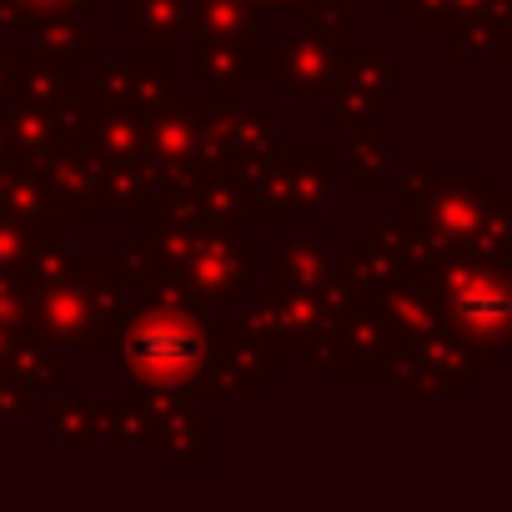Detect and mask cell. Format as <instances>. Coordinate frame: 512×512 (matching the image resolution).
<instances>
[{
	"label": "cell",
	"mask_w": 512,
	"mask_h": 512,
	"mask_svg": "<svg viewBox=\"0 0 512 512\" xmlns=\"http://www.w3.org/2000/svg\"><path fill=\"white\" fill-rule=\"evenodd\" d=\"M196 357V342L186 332H171V327H151L136 337V362L151 367V372H181L186 362Z\"/></svg>",
	"instance_id": "6da1fadb"
}]
</instances>
